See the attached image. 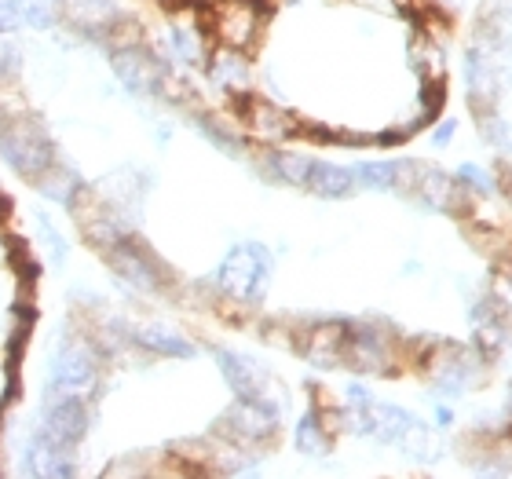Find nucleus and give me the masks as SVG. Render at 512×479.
I'll list each match as a JSON object with an SVG mask.
<instances>
[{"instance_id": "26", "label": "nucleus", "mask_w": 512, "mask_h": 479, "mask_svg": "<svg viewBox=\"0 0 512 479\" xmlns=\"http://www.w3.org/2000/svg\"><path fill=\"white\" fill-rule=\"evenodd\" d=\"M450 132H454V121H447V125H439V128H436V136H432V139H436L439 147H443V143L450 139Z\"/></svg>"}, {"instance_id": "21", "label": "nucleus", "mask_w": 512, "mask_h": 479, "mask_svg": "<svg viewBox=\"0 0 512 479\" xmlns=\"http://www.w3.org/2000/svg\"><path fill=\"white\" fill-rule=\"evenodd\" d=\"M169 52H172V59H180V63H198V59H202L194 30H180V26L169 30Z\"/></svg>"}, {"instance_id": "17", "label": "nucleus", "mask_w": 512, "mask_h": 479, "mask_svg": "<svg viewBox=\"0 0 512 479\" xmlns=\"http://www.w3.org/2000/svg\"><path fill=\"white\" fill-rule=\"evenodd\" d=\"M267 165H271V176L293 183V187H304L311 172V161L300 158V154H267Z\"/></svg>"}, {"instance_id": "6", "label": "nucleus", "mask_w": 512, "mask_h": 479, "mask_svg": "<svg viewBox=\"0 0 512 479\" xmlns=\"http://www.w3.org/2000/svg\"><path fill=\"white\" fill-rule=\"evenodd\" d=\"M344 362L363 373H388L392 370V344L374 326H355L344 337Z\"/></svg>"}, {"instance_id": "19", "label": "nucleus", "mask_w": 512, "mask_h": 479, "mask_svg": "<svg viewBox=\"0 0 512 479\" xmlns=\"http://www.w3.org/2000/svg\"><path fill=\"white\" fill-rule=\"evenodd\" d=\"M213 77L224 88H246V63L235 48H224V52L213 59Z\"/></svg>"}, {"instance_id": "10", "label": "nucleus", "mask_w": 512, "mask_h": 479, "mask_svg": "<svg viewBox=\"0 0 512 479\" xmlns=\"http://www.w3.org/2000/svg\"><path fill=\"white\" fill-rule=\"evenodd\" d=\"M220 366H224V377L231 381L238 399H267V373L256 366L253 359L246 355H235V352H216Z\"/></svg>"}, {"instance_id": "18", "label": "nucleus", "mask_w": 512, "mask_h": 479, "mask_svg": "<svg viewBox=\"0 0 512 479\" xmlns=\"http://www.w3.org/2000/svg\"><path fill=\"white\" fill-rule=\"evenodd\" d=\"M15 4H19L22 22L33 30H48L63 11V0H15Z\"/></svg>"}, {"instance_id": "5", "label": "nucleus", "mask_w": 512, "mask_h": 479, "mask_svg": "<svg viewBox=\"0 0 512 479\" xmlns=\"http://www.w3.org/2000/svg\"><path fill=\"white\" fill-rule=\"evenodd\" d=\"M220 425H224V436L238 439V443H260V439L275 436L278 406H271V399H242Z\"/></svg>"}, {"instance_id": "22", "label": "nucleus", "mask_w": 512, "mask_h": 479, "mask_svg": "<svg viewBox=\"0 0 512 479\" xmlns=\"http://www.w3.org/2000/svg\"><path fill=\"white\" fill-rule=\"evenodd\" d=\"M355 183L388 191V187H395V165H363V169L355 172Z\"/></svg>"}, {"instance_id": "7", "label": "nucleus", "mask_w": 512, "mask_h": 479, "mask_svg": "<svg viewBox=\"0 0 512 479\" xmlns=\"http://www.w3.org/2000/svg\"><path fill=\"white\" fill-rule=\"evenodd\" d=\"M260 30V11H256L253 0H224L216 8V37L224 41V48H249Z\"/></svg>"}, {"instance_id": "23", "label": "nucleus", "mask_w": 512, "mask_h": 479, "mask_svg": "<svg viewBox=\"0 0 512 479\" xmlns=\"http://www.w3.org/2000/svg\"><path fill=\"white\" fill-rule=\"evenodd\" d=\"M22 26V15H19V4L15 0H0V33H11Z\"/></svg>"}, {"instance_id": "12", "label": "nucleus", "mask_w": 512, "mask_h": 479, "mask_svg": "<svg viewBox=\"0 0 512 479\" xmlns=\"http://www.w3.org/2000/svg\"><path fill=\"white\" fill-rule=\"evenodd\" d=\"M432 377L443 392H461V388H469L472 377H476V362H472V352L465 348H447L443 359L432 366Z\"/></svg>"}, {"instance_id": "11", "label": "nucleus", "mask_w": 512, "mask_h": 479, "mask_svg": "<svg viewBox=\"0 0 512 479\" xmlns=\"http://www.w3.org/2000/svg\"><path fill=\"white\" fill-rule=\"evenodd\" d=\"M344 337H348V326H344V322H322V326H315V330L308 333L304 355H308L315 366H341Z\"/></svg>"}, {"instance_id": "13", "label": "nucleus", "mask_w": 512, "mask_h": 479, "mask_svg": "<svg viewBox=\"0 0 512 479\" xmlns=\"http://www.w3.org/2000/svg\"><path fill=\"white\" fill-rule=\"evenodd\" d=\"M311 194L319 198H348L355 191V172L337 169V165H322V161H311L308 183H304Z\"/></svg>"}, {"instance_id": "16", "label": "nucleus", "mask_w": 512, "mask_h": 479, "mask_svg": "<svg viewBox=\"0 0 512 479\" xmlns=\"http://www.w3.org/2000/svg\"><path fill=\"white\" fill-rule=\"evenodd\" d=\"M326 432H330V428H322L315 410L304 414V421H300V428H297V450L308 454V458H322V454L330 450V436H326Z\"/></svg>"}, {"instance_id": "25", "label": "nucleus", "mask_w": 512, "mask_h": 479, "mask_svg": "<svg viewBox=\"0 0 512 479\" xmlns=\"http://www.w3.org/2000/svg\"><path fill=\"white\" fill-rule=\"evenodd\" d=\"M461 176H465V180H472L476 187H483V191H491V180H487V176H483L480 169H472V165H465V172H461Z\"/></svg>"}, {"instance_id": "8", "label": "nucleus", "mask_w": 512, "mask_h": 479, "mask_svg": "<svg viewBox=\"0 0 512 479\" xmlns=\"http://www.w3.org/2000/svg\"><path fill=\"white\" fill-rule=\"evenodd\" d=\"M110 63L118 70L121 85H125L128 92H136V96H154V92L165 85L161 66L154 63L143 48H118V55H110Z\"/></svg>"}, {"instance_id": "9", "label": "nucleus", "mask_w": 512, "mask_h": 479, "mask_svg": "<svg viewBox=\"0 0 512 479\" xmlns=\"http://www.w3.org/2000/svg\"><path fill=\"white\" fill-rule=\"evenodd\" d=\"M107 253H110V267H114L125 282H132V286L143 289V293H154V289H161V267L154 264L143 249L128 245V238H125V242H118V245H110Z\"/></svg>"}, {"instance_id": "14", "label": "nucleus", "mask_w": 512, "mask_h": 479, "mask_svg": "<svg viewBox=\"0 0 512 479\" xmlns=\"http://www.w3.org/2000/svg\"><path fill=\"white\" fill-rule=\"evenodd\" d=\"M249 125H253V136L256 139H267V143H275V139H286L289 132L297 128V121L289 118L286 110L267 107V103H256V107L249 110Z\"/></svg>"}, {"instance_id": "15", "label": "nucleus", "mask_w": 512, "mask_h": 479, "mask_svg": "<svg viewBox=\"0 0 512 479\" xmlns=\"http://www.w3.org/2000/svg\"><path fill=\"white\" fill-rule=\"evenodd\" d=\"M132 341L158 355H176V359H191L194 355V348L183 337H176L169 330H158V326H139V330H132Z\"/></svg>"}, {"instance_id": "3", "label": "nucleus", "mask_w": 512, "mask_h": 479, "mask_svg": "<svg viewBox=\"0 0 512 479\" xmlns=\"http://www.w3.org/2000/svg\"><path fill=\"white\" fill-rule=\"evenodd\" d=\"M0 158L11 169L37 180L52 165V143L44 136V128L30 118H4L0 121Z\"/></svg>"}, {"instance_id": "2", "label": "nucleus", "mask_w": 512, "mask_h": 479, "mask_svg": "<svg viewBox=\"0 0 512 479\" xmlns=\"http://www.w3.org/2000/svg\"><path fill=\"white\" fill-rule=\"evenodd\" d=\"M267 278H271V253L264 245L246 242L224 256V264L216 271V286L224 289L227 297L253 304V300L264 297Z\"/></svg>"}, {"instance_id": "4", "label": "nucleus", "mask_w": 512, "mask_h": 479, "mask_svg": "<svg viewBox=\"0 0 512 479\" xmlns=\"http://www.w3.org/2000/svg\"><path fill=\"white\" fill-rule=\"evenodd\" d=\"M88 428V414H85V399H77V395H59L48 403L44 410L41 425L33 428V436L44 439V443H52V447H63V450H74L81 443Z\"/></svg>"}, {"instance_id": "24", "label": "nucleus", "mask_w": 512, "mask_h": 479, "mask_svg": "<svg viewBox=\"0 0 512 479\" xmlns=\"http://www.w3.org/2000/svg\"><path fill=\"white\" fill-rule=\"evenodd\" d=\"M19 70V52H15V44H4L0 41V81L11 77Z\"/></svg>"}, {"instance_id": "20", "label": "nucleus", "mask_w": 512, "mask_h": 479, "mask_svg": "<svg viewBox=\"0 0 512 479\" xmlns=\"http://www.w3.org/2000/svg\"><path fill=\"white\" fill-rule=\"evenodd\" d=\"M37 238H41L44 253L52 256V264L63 267L66 264V238L59 235L52 224H48V216H44V213H37Z\"/></svg>"}, {"instance_id": "1", "label": "nucleus", "mask_w": 512, "mask_h": 479, "mask_svg": "<svg viewBox=\"0 0 512 479\" xmlns=\"http://www.w3.org/2000/svg\"><path fill=\"white\" fill-rule=\"evenodd\" d=\"M99 388V355L88 341H63L59 352L52 355V366H48V395L59 399V395H77V399H88V395Z\"/></svg>"}]
</instances>
